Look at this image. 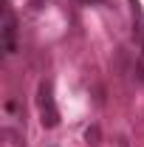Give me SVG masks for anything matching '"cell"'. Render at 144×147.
I'll return each instance as SVG.
<instances>
[{
    "mask_svg": "<svg viewBox=\"0 0 144 147\" xmlns=\"http://www.w3.org/2000/svg\"><path fill=\"white\" fill-rule=\"evenodd\" d=\"M139 71H141V79H144V62H139Z\"/></svg>",
    "mask_w": 144,
    "mask_h": 147,
    "instance_id": "cell-5",
    "label": "cell"
},
{
    "mask_svg": "<svg viewBox=\"0 0 144 147\" xmlns=\"http://www.w3.org/2000/svg\"><path fill=\"white\" fill-rule=\"evenodd\" d=\"M40 113H42V125L45 127H54L59 113H57V105H54V93H51V85L42 82L40 85Z\"/></svg>",
    "mask_w": 144,
    "mask_h": 147,
    "instance_id": "cell-1",
    "label": "cell"
},
{
    "mask_svg": "<svg viewBox=\"0 0 144 147\" xmlns=\"http://www.w3.org/2000/svg\"><path fill=\"white\" fill-rule=\"evenodd\" d=\"M119 147H127V139H119Z\"/></svg>",
    "mask_w": 144,
    "mask_h": 147,
    "instance_id": "cell-4",
    "label": "cell"
},
{
    "mask_svg": "<svg viewBox=\"0 0 144 147\" xmlns=\"http://www.w3.org/2000/svg\"><path fill=\"white\" fill-rule=\"evenodd\" d=\"M85 139H88L90 144H99V127H88V133H85Z\"/></svg>",
    "mask_w": 144,
    "mask_h": 147,
    "instance_id": "cell-3",
    "label": "cell"
},
{
    "mask_svg": "<svg viewBox=\"0 0 144 147\" xmlns=\"http://www.w3.org/2000/svg\"><path fill=\"white\" fill-rule=\"evenodd\" d=\"M3 45H6V54L14 51V17L6 11V20H3Z\"/></svg>",
    "mask_w": 144,
    "mask_h": 147,
    "instance_id": "cell-2",
    "label": "cell"
}]
</instances>
